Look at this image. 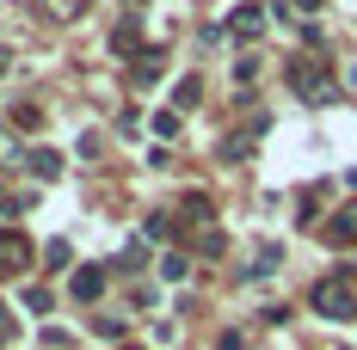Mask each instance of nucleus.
<instances>
[{
  "label": "nucleus",
  "mask_w": 357,
  "mask_h": 350,
  "mask_svg": "<svg viewBox=\"0 0 357 350\" xmlns=\"http://www.w3.org/2000/svg\"><path fill=\"white\" fill-rule=\"evenodd\" d=\"M284 80H289V93H296L302 105H326V99L339 93V74L326 68V62H314V56H296L284 68Z\"/></svg>",
  "instance_id": "f257e3e1"
},
{
  "label": "nucleus",
  "mask_w": 357,
  "mask_h": 350,
  "mask_svg": "<svg viewBox=\"0 0 357 350\" xmlns=\"http://www.w3.org/2000/svg\"><path fill=\"white\" fill-rule=\"evenodd\" d=\"M314 314H326V319H357V295H351V283H339V277H326V283H314Z\"/></svg>",
  "instance_id": "f03ea898"
},
{
  "label": "nucleus",
  "mask_w": 357,
  "mask_h": 350,
  "mask_svg": "<svg viewBox=\"0 0 357 350\" xmlns=\"http://www.w3.org/2000/svg\"><path fill=\"white\" fill-rule=\"evenodd\" d=\"M265 19H271V13H265V6H252V0H241V6H234V13H228V31L234 37H265Z\"/></svg>",
  "instance_id": "7ed1b4c3"
},
{
  "label": "nucleus",
  "mask_w": 357,
  "mask_h": 350,
  "mask_svg": "<svg viewBox=\"0 0 357 350\" xmlns=\"http://www.w3.org/2000/svg\"><path fill=\"white\" fill-rule=\"evenodd\" d=\"M25 264H31V240L13 234V228H0V271H25Z\"/></svg>",
  "instance_id": "20e7f679"
},
{
  "label": "nucleus",
  "mask_w": 357,
  "mask_h": 350,
  "mask_svg": "<svg viewBox=\"0 0 357 350\" xmlns=\"http://www.w3.org/2000/svg\"><path fill=\"white\" fill-rule=\"evenodd\" d=\"M326 240L333 246H357V203H345V209L326 221Z\"/></svg>",
  "instance_id": "39448f33"
},
{
  "label": "nucleus",
  "mask_w": 357,
  "mask_h": 350,
  "mask_svg": "<svg viewBox=\"0 0 357 350\" xmlns=\"http://www.w3.org/2000/svg\"><path fill=\"white\" fill-rule=\"evenodd\" d=\"M99 295H105V271L99 264H80L74 271V301H99Z\"/></svg>",
  "instance_id": "423d86ee"
},
{
  "label": "nucleus",
  "mask_w": 357,
  "mask_h": 350,
  "mask_svg": "<svg viewBox=\"0 0 357 350\" xmlns=\"http://www.w3.org/2000/svg\"><path fill=\"white\" fill-rule=\"evenodd\" d=\"M25 166H31V178L50 184V178H62V154H56V148H31V160H25Z\"/></svg>",
  "instance_id": "0eeeda50"
},
{
  "label": "nucleus",
  "mask_w": 357,
  "mask_h": 350,
  "mask_svg": "<svg viewBox=\"0 0 357 350\" xmlns=\"http://www.w3.org/2000/svg\"><path fill=\"white\" fill-rule=\"evenodd\" d=\"M160 68H167V49H142V56H136V86H154Z\"/></svg>",
  "instance_id": "6e6552de"
},
{
  "label": "nucleus",
  "mask_w": 357,
  "mask_h": 350,
  "mask_svg": "<svg viewBox=\"0 0 357 350\" xmlns=\"http://www.w3.org/2000/svg\"><path fill=\"white\" fill-rule=\"evenodd\" d=\"M86 6H93V0H43V13H50V19H62V25L86 19Z\"/></svg>",
  "instance_id": "1a4fd4ad"
},
{
  "label": "nucleus",
  "mask_w": 357,
  "mask_h": 350,
  "mask_svg": "<svg viewBox=\"0 0 357 350\" xmlns=\"http://www.w3.org/2000/svg\"><path fill=\"white\" fill-rule=\"evenodd\" d=\"M136 43H142V25H136V19H123V25L111 31V49H117V56H136Z\"/></svg>",
  "instance_id": "9d476101"
},
{
  "label": "nucleus",
  "mask_w": 357,
  "mask_h": 350,
  "mask_svg": "<svg viewBox=\"0 0 357 350\" xmlns=\"http://www.w3.org/2000/svg\"><path fill=\"white\" fill-rule=\"evenodd\" d=\"M13 123H19V129H25V136H37V129H43V111H37L31 99H25V105L13 111Z\"/></svg>",
  "instance_id": "9b49d317"
},
{
  "label": "nucleus",
  "mask_w": 357,
  "mask_h": 350,
  "mask_svg": "<svg viewBox=\"0 0 357 350\" xmlns=\"http://www.w3.org/2000/svg\"><path fill=\"white\" fill-rule=\"evenodd\" d=\"M185 271H191L185 252H167V258H160V277H167V283H185Z\"/></svg>",
  "instance_id": "f8f14e48"
},
{
  "label": "nucleus",
  "mask_w": 357,
  "mask_h": 350,
  "mask_svg": "<svg viewBox=\"0 0 357 350\" xmlns=\"http://www.w3.org/2000/svg\"><path fill=\"white\" fill-rule=\"evenodd\" d=\"M142 264H148V246L130 240V246H123V258H117V271H142Z\"/></svg>",
  "instance_id": "ddd939ff"
},
{
  "label": "nucleus",
  "mask_w": 357,
  "mask_h": 350,
  "mask_svg": "<svg viewBox=\"0 0 357 350\" xmlns=\"http://www.w3.org/2000/svg\"><path fill=\"white\" fill-rule=\"evenodd\" d=\"M142 234H148V240H173V215H148Z\"/></svg>",
  "instance_id": "4468645a"
},
{
  "label": "nucleus",
  "mask_w": 357,
  "mask_h": 350,
  "mask_svg": "<svg viewBox=\"0 0 357 350\" xmlns=\"http://www.w3.org/2000/svg\"><path fill=\"white\" fill-rule=\"evenodd\" d=\"M185 215H191L197 228H210V197H204V191H197V197H185Z\"/></svg>",
  "instance_id": "2eb2a0df"
},
{
  "label": "nucleus",
  "mask_w": 357,
  "mask_h": 350,
  "mask_svg": "<svg viewBox=\"0 0 357 350\" xmlns=\"http://www.w3.org/2000/svg\"><path fill=\"white\" fill-rule=\"evenodd\" d=\"M154 136H160V141L178 136V111H160V117H154Z\"/></svg>",
  "instance_id": "dca6fc26"
},
{
  "label": "nucleus",
  "mask_w": 357,
  "mask_h": 350,
  "mask_svg": "<svg viewBox=\"0 0 357 350\" xmlns=\"http://www.w3.org/2000/svg\"><path fill=\"white\" fill-rule=\"evenodd\" d=\"M222 246H228V240H222V234H215V228H204V234H197V252H204V258H215V252H222Z\"/></svg>",
  "instance_id": "f3484780"
},
{
  "label": "nucleus",
  "mask_w": 357,
  "mask_h": 350,
  "mask_svg": "<svg viewBox=\"0 0 357 350\" xmlns=\"http://www.w3.org/2000/svg\"><path fill=\"white\" fill-rule=\"evenodd\" d=\"M43 258H50V271H62V264H68V240H50V246H43Z\"/></svg>",
  "instance_id": "a211bd4d"
},
{
  "label": "nucleus",
  "mask_w": 357,
  "mask_h": 350,
  "mask_svg": "<svg viewBox=\"0 0 357 350\" xmlns=\"http://www.w3.org/2000/svg\"><path fill=\"white\" fill-rule=\"evenodd\" d=\"M197 93H204V86H197V74H191V80H178L173 99H178V105H197Z\"/></svg>",
  "instance_id": "6ab92c4d"
},
{
  "label": "nucleus",
  "mask_w": 357,
  "mask_h": 350,
  "mask_svg": "<svg viewBox=\"0 0 357 350\" xmlns=\"http://www.w3.org/2000/svg\"><path fill=\"white\" fill-rule=\"evenodd\" d=\"M25 308L31 314H50V289H25Z\"/></svg>",
  "instance_id": "aec40b11"
},
{
  "label": "nucleus",
  "mask_w": 357,
  "mask_h": 350,
  "mask_svg": "<svg viewBox=\"0 0 357 350\" xmlns=\"http://www.w3.org/2000/svg\"><path fill=\"white\" fill-rule=\"evenodd\" d=\"M0 209H6V215H19V209H25V197H19V191H0Z\"/></svg>",
  "instance_id": "412c9836"
},
{
  "label": "nucleus",
  "mask_w": 357,
  "mask_h": 350,
  "mask_svg": "<svg viewBox=\"0 0 357 350\" xmlns=\"http://www.w3.org/2000/svg\"><path fill=\"white\" fill-rule=\"evenodd\" d=\"M6 338H13V314L0 308V344H6Z\"/></svg>",
  "instance_id": "4be33fe9"
},
{
  "label": "nucleus",
  "mask_w": 357,
  "mask_h": 350,
  "mask_svg": "<svg viewBox=\"0 0 357 350\" xmlns=\"http://www.w3.org/2000/svg\"><path fill=\"white\" fill-rule=\"evenodd\" d=\"M0 74H13V56H6V49H0Z\"/></svg>",
  "instance_id": "5701e85b"
},
{
  "label": "nucleus",
  "mask_w": 357,
  "mask_h": 350,
  "mask_svg": "<svg viewBox=\"0 0 357 350\" xmlns=\"http://www.w3.org/2000/svg\"><path fill=\"white\" fill-rule=\"evenodd\" d=\"M296 6H302V13H314V6H321V0H296Z\"/></svg>",
  "instance_id": "b1692460"
},
{
  "label": "nucleus",
  "mask_w": 357,
  "mask_h": 350,
  "mask_svg": "<svg viewBox=\"0 0 357 350\" xmlns=\"http://www.w3.org/2000/svg\"><path fill=\"white\" fill-rule=\"evenodd\" d=\"M117 350H142V344H117Z\"/></svg>",
  "instance_id": "393cba45"
},
{
  "label": "nucleus",
  "mask_w": 357,
  "mask_h": 350,
  "mask_svg": "<svg viewBox=\"0 0 357 350\" xmlns=\"http://www.w3.org/2000/svg\"><path fill=\"white\" fill-rule=\"evenodd\" d=\"M351 80H357V74H351Z\"/></svg>",
  "instance_id": "a878e982"
}]
</instances>
